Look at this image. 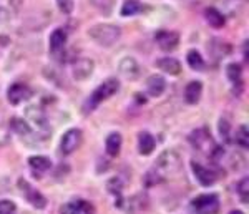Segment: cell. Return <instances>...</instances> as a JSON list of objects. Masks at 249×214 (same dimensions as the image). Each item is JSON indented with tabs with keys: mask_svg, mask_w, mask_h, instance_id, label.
Here are the masks:
<instances>
[{
	"mask_svg": "<svg viewBox=\"0 0 249 214\" xmlns=\"http://www.w3.org/2000/svg\"><path fill=\"white\" fill-rule=\"evenodd\" d=\"M179 168H181V156H179L175 149H166V151H163L161 155L158 156L155 168L151 169V171H153L163 183L166 178L176 175V173L179 171Z\"/></svg>",
	"mask_w": 249,
	"mask_h": 214,
	"instance_id": "6da1fadb",
	"label": "cell"
},
{
	"mask_svg": "<svg viewBox=\"0 0 249 214\" xmlns=\"http://www.w3.org/2000/svg\"><path fill=\"white\" fill-rule=\"evenodd\" d=\"M88 37L102 47H111L122 37V28L113 23H96L88 30Z\"/></svg>",
	"mask_w": 249,
	"mask_h": 214,
	"instance_id": "7a4b0ae2",
	"label": "cell"
},
{
	"mask_svg": "<svg viewBox=\"0 0 249 214\" xmlns=\"http://www.w3.org/2000/svg\"><path fill=\"white\" fill-rule=\"evenodd\" d=\"M120 90V82L116 78H108L105 80L102 85H98V87L93 90V93L90 95V98H88V102H87V107L85 108V111H91V110H95L96 107H98L102 102H105V100L108 98H111L116 91Z\"/></svg>",
	"mask_w": 249,
	"mask_h": 214,
	"instance_id": "3957f363",
	"label": "cell"
},
{
	"mask_svg": "<svg viewBox=\"0 0 249 214\" xmlns=\"http://www.w3.org/2000/svg\"><path fill=\"white\" fill-rule=\"evenodd\" d=\"M191 208L198 214H218L219 197L216 195H201L191 201Z\"/></svg>",
	"mask_w": 249,
	"mask_h": 214,
	"instance_id": "277c9868",
	"label": "cell"
},
{
	"mask_svg": "<svg viewBox=\"0 0 249 214\" xmlns=\"http://www.w3.org/2000/svg\"><path fill=\"white\" fill-rule=\"evenodd\" d=\"M83 141V131L80 128H70L65 135L62 136L60 141V151L63 155H71L73 151H77Z\"/></svg>",
	"mask_w": 249,
	"mask_h": 214,
	"instance_id": "5b68a950",
	"label": "cell"
},
{
	"mask_svg": "<svg viewBox=\"0 0 249 214\" xmlns=\"http://www.w3.org/2000/svg\"><path fill=\"white\" fill-rule=\"evenodd\" d=\"M190 141H191L193 146H195V149H198V151H201V153H206V155H210V156L216 149L214 141H213L211 135L206 130L193 131L190 135Z\"/></svg>",
	"mask_w": 249,
	"mask_h": 214,
	"instance_id": "8992f818",
	"label": "cell"
},
{
	"mask_svg": "<svg viewBox=\"0 0 249 214\" xmlns=\"http://www.w3.org/2000/svg\"><path fill=\"white\" fill-rule=\"evenodd\" d=\"M18 186H20V191L25 195L27 197V201L34 206V208H37V209H43L47 206V199H45V196L42 195L40 191H37V189H34L30 186L27 181H23V179H20L18 181Z\"/></svg>",
	"mask_w": 249,
	"mask_h": 214,
	"instance_id": "52a82bcc",
	"label": "cell"
},
{
	"mask_svg": "<svg viewBox=\"0 0 249 214\" xmlns=\"http://www.w3.org/2000/svg\"><path fill=\"white\" fill-rule=\"evenodd\" d=\"M95 70V62L91 58H80L73 63L71 68V75L77 82H85L87 78H90L91 73Z\"/></svg>",
	"mask_w": 249,
	"mask_h": 214,
	"instance_id": "ba28073f",
	"label": "cell"
},
{
	"mask_svg": "<svg viewBox=\"0 0 249 214\" xmlns=\"http://www.w3.org/2000/svg\"><path fill=\"white\" fill-rule=\"evenodd\" d=\"M155 42L158 43V47L161 48L163 52H171L178 47L179 35L171 30H160L158 34L155 35Z\"/></svg>",
	"mask_w": 249,
	"mask_h": 214,
	"instance_id": "9c48e42d",
	"label": "cell"
},
{
	"mask_svg": "<svg viewBox=\"0 0 249 214\" xmlns=\"http://www.w3.org/2000/svg\"><path fill=\"white\" fill-rule=\"evenodd\" d=\"M30 95H32L30 88L23 83H14L7 90V98H9V102L12 105H20L22 102H25V100H29Z\"/></svg>",
	"mask_w": 249,
	"mask_h": 214,
	"instance_id": "30bf717a",
	"label": "cell"
},
{
	"mask_svg": "<svg viewBox=\"0 0 249 214\" xmlns=\"http://www.w3.org/2000/svg\"><path fill=\"white\" fill-rule=\"evenodd\" d=\"M191 169H193V173H195V178L203 186H211L216 181V173L210 168L203 166V164L196 163V161H191Z\"/></svg>",
	"mask_w": 249,
	"mask_h": 214,
	"instance_id": "8fae6325",
	"label": "cell"
},
{
	"mask_svg": "<svg viewBox=\"0 0 249 214\" xmlns=\"http://www.w3.org/2000/svg\"><path fill=\"white\" fill-rule=\"evenodd\" d=\"M118 70H120V73H122V76H124L126 80H135L140 76V65L131 56H126V58H123L122 62H120Z\"/></svg>",
	"mask_w": 249,
	"mask_h": 214,
	"instance_id": "7c38bea8",
	"label": "cell"
},
{
	"mask_svg": "<svg viewBox=\"0 0 249 214\" xmlns=\"http://www.w3.org/2000/svg\"><path fill=\"white\" fill-rule=\"evenodd\" d=\"M67 43V32L63 28H57V30L52 32L50 38H48V48L53 55H58L60 52L65 48Z\"/></svg>",
	"mask_w": 249,
	"mask_h": 214,
	"instance_id": "4fadbf2b",
	"label": "cell"
},
{
	"mask_svg": "<svg viewBox=\"0 0 249 214\" xmlns=\"http://www.w3.org/2000/svg\"><path fill=\"white\" fill-rule=\"evenodd\" d=\"M166 90V80L161 75H151L146 82V91L150 96H161Z\"/></svg>",
	"mask_w": 249,
	"mask_h": 214,
	"instance_id": "5bb4252c",
	"label": "cell"
},
{
	"mask_svg": "<svg viewBox=\"0 0 249 214\" xmlns=\"http://www.w3.org/2000/svg\"><path fill=\"white\" fill-rule=\"evenodd\" d=\"M203 95V83L195 80V82H190L184 88V100H186L190 105H196L199 102Z\"/></svg>",
	"mask_w": 249,
	"mask_h": 214,
	"instance_id": "9a60e30c",
	"label": "cell"
},
{
	"mask_svg": "<svg viewBox=\"0 0 249 214\" xmlns=\"http://www.w3.org/2000/svg\"><path fill=\"white\" fill-rule=\"evenodd\" d=\"M155 146H156V141H155L151 133H148V131L140 133V135H138V151H140V155H143V156L151 155Z\"/></svg>",
	"mask_w": 249,
	"mask_h": 214,
	"instance_id": "2e32d148",
	"label": "cell"
},
{
	"mask_svg": "<svg viewBox=\"0 0 249 214\" xmlns=\"http://www.w3.org/2000/svg\"><path fill=\"white\" fill-rule=\"evenodd\" d=\"M156 67L168 75H179V71H181V63H179L176 58H173V56L160 58L158 62H156Z\"/></svg>",
	"mask_w": 249,
	"mask_h": 214,
	"instance_id": "e0dca14e",
	"label": "cell"
},
{
	"mask_svg": "<svg viewBox=\"0 0 249 214\" xmlns=\"http://www.w3.org/2000/svg\"><path fill=\"white\" fill-rule=\"evenodd\" d=\"M27 118H29L38 130H47L48 125H47V118L43 115V111L40 110L37 107H29L27 108Z\"/></svg>",
	"mask_w": 249,
	"mask_h": 214,
	"instance_id": "ac0fdd59",
	"label": "cell"
},
{
	"mask_svg": "<svg viewBox=\"0 0 249 214\" xmlns=\"http://www.w3.org/2000/svg\"><path fill=\"white\" fill-rule=\"evenodd\" d=\"M122 135L120 133H110L107 136V141H105V149L110 156H118L120 155V149H122Z\"/></svg>",
	"mask_w": 249,
	"mask_h": 214,
	"instance_id": "d6986e66",
	"label": "cell"
},
{
	"mask_svg": "<svg viewBox=\"0 0 249 214\" xmlns=\"http://www.w3.org/2000/svg\"><path fill=\"white\" fill-rule=\"evenodd\" d=\"M204 18H206V22L210 23L213 28H221L224 25V22H226L224 15L221 14L218 9H214V7H208V9L204 10Z\"/></svg>",
	"mask_w": 249,
	"mask_h": 214,
	"instance_id": "ffe728a7",
	"label": "cell"
},
{
	"mask_svg": "<svg viewBox=\"0 0 249 214\" xmlns=\"http://www.w3.org/2000/svg\"><path fill=\"white\" fill-rule=\"evenodd\" d=\"M29 164L35 173H45L52 168V161L47 156H32L29 158Z\"/></svg>",
	"mask_w": 249,
	"mask_h": 214,
	"instance_id": "44dd1931",
	"label": "cell"
},
{
	"mask_svg": "<svg viewBox=\"0 0 249 214\" xmlns=\"http://www.w3.org/2000/svg\"><path fill=\"white\" fill-rule=\"evenodd\" d=\"M10 130L14 133H17L20 136H29L32 133V126L29 125V121L23 118H12L10 120Z\"/></svg>",
	"mask_w": 249,
	"mask_h": 214,
	"instance_id": "7402d4cb",
	"label": "cell"
},
{
	"mask_svg": "<svg viewBox=\"0 0 249 214\" xmlns=\"http://www.w3.org/2000/svg\"><path fill=\"white\" fill-rule=\"evenodd\" d=\"M142 10H143V5L138 0H124L120 14H122L123 17H133V15L140 14Z\"/></svg>",
	"mask_w": 249,
	"mask_h": 214,
	"instance_id": "603a6c76",
	"label": "cell"
},
{
	"mask_svg": "<svg viewBox=\"0 0 249 214\" xmlns=\"http://www.w3.org/2000/svg\"><path fill=\"white\" fill-rule=\"evenodd\" d=\"M186 60H188V65H190L193 70H198V71L204 70V60H203V56L199 52L190 50L186 55Z\"/></svg>",
	"mask_w": 249,
	"mask_h": 214,
	"instance_id": "cb8c5ba5",
	"label": "cell"
},
{
	"mask_svg": "<svg viewBox=\"0 0 249 214\" xmlns=\"http://www.w3.org/2000/svg\"><path fill=\"white\" fill-rule=\"evenodd\" d=\"M234 143L238 144L239 148H249V130L246 125H241V126L236 130V135H234Z\"/></svg>",
	"mask_w": 249,
	"mask_h": 214,
	"instance_id": "d4e9b609",
	"label": "cell"
},
{
	"mask_svg": "<svg viewBox=\"0 0 249 214\" xmlns=\"http://www.w3.org/2000/svg\"><path fill=\"white\" fill-rule=\"evenodd\" d=\"M226 75L228 78L231 80L232 83H241V75H243V70L238 63H230L226 68Z\"/></svg>",
	"mask_w": 249,
	"mask_h": 214,
	"instance_id": "484cf974",
	"label": "cell"
},
{
	"mask_svg": "<svg viewBox=\"0 0 249 214\" xmlns=\"http://www.w3.org/2000/svg\"><path fill=\"white\" fill-rule=\"evenodd\" d=\"M218 128H219L221 138L226 141V143H230V141H231V123H230V121H228L226 118H221Z\"/></svg>",
	"mask_w": 249,
	"mask_h": 214,
	"instance_id": "4316f807",
	"label": "cell"
},
{
	"mask_svg": "<svg viewBox=\"0 0 249 214\" xmlns=\"http://www.w3.org/2000/svg\"><path fill=\"white\" fill-rule=\"evenodd\" d=\"M12 17L10 0H0V22H7Z\"/></svg>",
	"mask_w": 249,
	"mask_h": 214,
	"instance_id": "83f0119b",
	"label": "cell"
},
{
	"mask_svg": "<svg viewBox=\"0 0 249 214\" xmlns=\"http://www.w3.org/2000/svg\"><path fill=\"white\" fill-rule=\"evenodd\" d=\"M238 195L241 196L243 203H248V197H249V179L248 178H243L238 184Z\"/></svg>",
	"mask_w": 249,
	"mask_h": 214,
	"instance_id": "f1b7e54d",
	"label": "cell"
},
{
	"mask_svg": "<svg viewBox=\"0 0 249 214\" xmlns=\"http://www.w3.org/2000/svg\"><path fill=\"white\" fill-rule=\"evenodd\" d=\"M17 211V206L10 199H0V214H14Z\"/></svg>",
	"mask_w": 249,
	"mask_h": 214,
	"instance_id": "f546056e",
	"label": "cell"
},
{
	"mask_svg": "<svg viewBox=\"0 0 249 214\" xmlns=\"http://www.w3.org/2000/svg\"><path fill=\"white\" fill-rule=\"evenodd\" d=\"M57 7L60 12L70 15L75 9V3H73V0H57Z\"/></svg>",
	"mask_w": 249,
	"mask_h": 214,
	"instance_id": "4dcf8cb0",
	"label": "cell"
},
{
	"mask_svg": "<svg viewBox=\"0 0 249 214\" xmlns=\"http://www.w3.org/2000/svg\"><path fill=\"white\" fill-rule=\"evenodd\" d=\"M60 214H82V211H80L77 201H75V203H68L65 206H62V209H60Z\"/></svg>",
	"mask_w": 249,
	"mask_h": 214,
	"instance_id": "1f68e13d",
	"label": "cell"
},
{
	"mask_svg": "<svg viewBox=\"0 0 249 214\" xmlns=\"http://www.w3.org/2000/svg\"><path fill=\"white\" fill-rule=\"evenodd\" d=\"M77 204H78V208H80V211H82V214H93V211H95L93 206H91L85 199H78Z\"/></svg>",
	"mask_w": 249,
	"mask_h": 214,
	"instance_id": "d6a6232c",
	"label": "cell"
},
{
	"mask_svg": "<svg viewBox=\"0 0 249 214\" xmlns=\"http://www.w3.org/2000/svg\"><path fill=\"white\" fill-rule=\"evenodd\" d=\"M108 189H110L111 193H120V191H122V183H120L118 178H113V179L108 183Z\"/></svg>",
	"mask_w": 249,
	"mask_h": 214,
	"instance_id": "836d02e7",
	"label": "cell"
},
{
	"mask_svg": "<svg viewBox=\"0 0 249 214\" xmlns=\"http://www.w3.org/2000/svg\"><path fill=\"white\" fill-rule=\"evenodd\" d=\"M7 141H9V133L3 130V128H0V146H2V144H5Z\"/></svg>",
	"mask_w": 249,
	"mask_h": 214,
	"instance_id": "e575fe53",
	"label": "cell"
},
{
	"mask_svg": "<svg viewBox=\"0 0 249 214\" xmlns=\"http://www.w3.org/2000/svg\"><path fill=\"white\" fill-rule=\"evenodd\" d=\"M230 214H244L243 211H231Z\"/></svg>",
	"mask_w": 249,
	"mask_h": 214,
	"instance_id": "d590c367",
	"label": "cell"
}]
</instances>
